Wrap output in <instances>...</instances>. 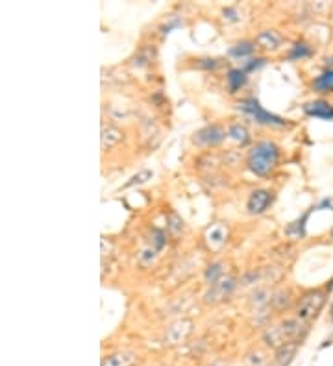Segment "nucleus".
Masks as SVG:
<instances>
[{"label": "nucleus", "instance_id": "5", "mask_svg": "<svg viewBox=\"0 0 333 366\" xmlns=\"http://www.w3.org/2000/svg\"><path fill=\"white\" fill-rule=\"evenodd\" d=\"M193 333V322L187 320V318H182V320H176L167 328L165 331V344L169 346H176V344H182V342L187 341V337Z\"/></svg>", "mask_w": 333, "mask_h": 366}, {"label": "nucleus", "instance_id": "20", "mask_svg": "<svg viewBox=\"0 0 333 366\" xmlns=\"http://www.w3.org/2000/svg\"><path fill=\"white\" fill-rule=\"evenodd\" d=\"M222 278V263H213L208 270H206V281L209 285L217 283Z\"/></svg>", "mask_w": 333, "mask_h": 366}, {"label": "nucleus", "instance_id": "24", "mask_svg": "<svg viewBox=\"0 0 333 366\" xmlns=\"http://www.w3.org/2000/svg\"><path fill=\"white\" fill-rule=\"evenodd\" d=\"M169 228L174 233H180L184 230V220L176 215V213H170L169 215Z\"/></svg>", "mask_w": 333, "mask_h": 366}, {"label": "nucleus", "instance_id": "12", "mask_svg": "<svg viewBox=\"0 0 333 366\" xmlns=\"http://www.w3.org/2000/svg\"><path fill=\"white\" fill-rule=\"evenodd\" d=\"M226 237L228 230L222 226V224H213L208 232H206V241H208V244L211 246V248H215V250H218V248L226 242Z\"/></svg>", "mask_w": 333, "mask_h": 366}, {"label": "nucleus", "instance_id": "4", "mask_svg": "<svg viewBox=\"0 0 333 366\" xmlns=\"http://www.w3.org/2000/svg\"><path fill=\"white\" fill-rule=\"evenodd\" d=\"M239 107H241L245 113H248V115L254 117V119H256L257 122H261V124H274V126L285 124L284 119H280V117L272 115V113H269V111L263 110V107L259 106V102L254 100V98H248V100L241 102Z\"/></svg>", "mask_w": 333, "mask_h": 366}, {"label": "nucleus", "instance_id": "22", "mask_svg": "<svg viewBox=\"0 0 333 366\" xmlns=\"http://www.w3.org/2000/svg\"><path fill=\"white\" fill-rule=\"evenodd\" d=\"M152 178V172L150 170H141L139 174H136V176H132V179L128 183H126L124 187H134V185H139V183H145L146 179Z\"/></svg>", "mask_w": 333, "mask_h": 366}, {"label": "nucleus", "instance_id": "11", "mask_svg": "<svg viewBox=\"0 0 333 366\" xmlns=\"http://www.w3.org/2000/svg\"><path fill=\"white\" fill-rule=\"evenodd\" d=\"M305 113L317 117V119H322V121H332L333 119V107L324 100H315L305 104Z\"/></svg>", "mask_w": 333, "mask_h": 366}, {"label": "nucleus", "instance_id": "13", "mask_svg": "<svg viewBox=\"0 0 333 366\" xmlns=\"http://www.w3.org/2000/svg\"><path fill=\"white\" fill-rule=\"evenodd\" d=\"M257 45L263 47L267 50H276L281 45V35L274 30H263L259 35H257Z\"/></svg>", "mask_w": 333, "mask_h": 366}, {"label": "nucleus", "instance_id": "2", "mask_svg": "<svg viewBox=\"0 0 333 366\" xmlns=\"http://www.w3.org/2000/svg\"><path fill=\"white\" fill-rule=\"evenodd\" d=\"M278 146L274 143H269V141H263V143H257L254 148L250 150V155H248V167L254 174L257 176H267V174L274 170L276 163H278Z\"/></svg>", "mask_w": 333, "mask_h": 366}, {"label": "nucleus", "instance_id": "15", "mask_svg": "<svg viewBox=\"0 0 333 366\" xmlns=\"http://www.w3.org/2000/svg\"><path fill=\"white\" fill-rule=\"evenodd\" d=\"M247 83V73L241 71V69H232L228 73V85H230V91L235 93L237 89H241L243 85Z\"/></svg>", "mask_w": 333, "mask_h": 366}, {"label": "nucleus", "instance_id": "16", "mask_svg": "<svg viewBox=\"0 0 333 366\" xmlns=\"http://www.w3.org/2000/svg\"><path fill=\"white\" fill-rule=\"evenodd\" d=\"M313 89L319 93H332L333 91V69L315 80Z\"/></svg>", "mask_w": 333, "mask_h": 366}, {"label": "nucleus", "instance_id": "25", "mask_svg": "<svg viewBox=\"0 0 333 366\" xmlns=\"http://www.w3.org/2000/svg\"><path fill=\"white\" fill-rule=\"evenodd\" d=\"M152 248L154 250H161L165 246V235L163 232H160V230H152Z\"/></svg>", "mask_w": 333, "mask_h": 366}, {"label": "nucleus", "instance_id": "26", "mask_svg": "<svg viewBox=\"0 0 333 366\" xmlns=\"http://www.w3.org/2000/svg\"><path fill=\"white\" fill-rule=\"evenodd\" d=\"M269 300H271V293H269L267 289H261V290H257L256 294H254V302H256L257 305L267 304Z\"/></svg>", "mask_w": 333, "mask_h": 366}, {"label": "nucleus", "instance_id": "9", "mask_svg": "<svg viewBox=\"0 0 333 366\" xmlns=\"http://www.w3.org/2000/svg\"><path fill=\"white\" fill-rule=\"evenodd\" d=\"M300 342H287L284 346H280L274 353V361L278 366H289L295 361L296 353H298Z\"/></svg>", "mask_w": 333, "mask_h": 366}, {"label": "nucleus", "instance_id": "21", "mask_svg": "<svg viewBox=\"0 0 333 366\" xmlns=\"http://www.w3.org/2000/svg\"><path fill=\"white\" fill-rule=\"evenodd\" d=\"M309 56H311V49H309L308 45H304V43L295 45L289 54L291 59H304V58H309Z\"/></svg>", "mask_w": 333, "mask_h": 366}, {"label": "nucleus", "instance_id": "7", "mask_svg": "<svg viewBox=\"0 0 333 366\" xmlns=\"http://www.w3.org/2000/svg\"><path fill=\"white\" fill-rule=\"evenodd\" d=\"M233 287H235V280L232 276H226V278H221L217 283L211 285V289L206 293V302L208 304H217L221 300H224L228 294L232 293Z\"/></svg>", "mask_w": 333, "mask_h": 366}, {"label": "nucleus", "instance_id": "23", "mask_svg": "<svg viewBox=\"0 0 333 366\" xmlns=\"http://www.w3.org/2000/svg\"><path fill=\"white\" fill-rule=\"evenodd\" d=\"M156 256H158V250H154V248H145V250L139 254V261L145 266L152 265V263H154V259H156Z\"/></svg>", "mask_w": 333, "mask_h": 366}, {"label": "nucleus", "instance_id": "27", "mask_svg": "<svg viewBox=\"0 0 333 366\" xmlns=\"http://www.w3.org/2000/svg\"><path fill=\"white\" fill-rule=\"evenodd\" d=\"M263 63H265V59H263V58L250 59V63H245V67H243V71H245V73H250V71H254V69L261 67Z\"/></svg>", "mask_w": 333, "mask_h": 366}, {"label": "nucleus", "instance_id": "8", "mask_svg": "<svg viewBox=\"0 0 333 366\" xmlns=\"http://www.w3.org/2000/svg\"><path fill=\"white\" fill-rule=\"evenodd\" d=\"M271 202H272V194L269 193V191L259 189V191H254V193L250 194L247 208L248 211L254 213V215H259V213H263L267 208H269V203Z\"/></svg>", "mask_w": 333, "mask_h": 366}, {"label": "nucleus", "instance_id": "14", "mask_svg": "<svg viewBox=\"0 0 333 366\" xmlns=\"http://www.w3.org/2000/svg\"><path fill=\"white\" fill-rule=\"evenodd\" d=\"M122 141V131L115 126H104L102 128V148H111V146H115L117 143H121Z\"/></svg>", "mask_w": 333, "mask_h": 366}, {"label": "nucleus", "instance_id": "1", "mask_svg": "<svg viewBox=\"0 0 333 366\" xmlns=\"http://www.w3.org/2000/svg\"><path fill=\"white\" fill-rule=\"evenodd\" d=\"M308 333V324L302 322L300 318H287L278 326L267 329L263 333V342L267 346L278 350L280 346L287 344V342H300L302 337Z\"/></svg>", "mask_w": 333, "mask_h": 366}, {"label": "nucleus", "instance_id": "19", "mask_svg": "<svg viewBox=\"0 0 333 366\" xmlns=\"http://www.w3.org/2000/svg\"><path fill=\"white\" fill-rule=\"evenodd\" d=\"M245 362H247L248 366H265L267 353L261 352V350H252L247 355V359H245Z\"/></svg>", "mask_w": 333, "mask_h": 366}, {"label": "nucleus", "instance_id": "18", "mask_svg": "<svg viewBox=\"0 0 333 366\" xmlns=\"http://www.w3.org/2000/svg\"><path fill=\"white\" fill-rule=\"evenodd\" d=\"M254 43H250V41H243V43H237L235 47H233L232 50H230V56H233V58H245V56H250L252 52H254Z\"/></svg>", "mask_w": 333, "mask_h": 366}, {"label": "nucleus", "instance_id": "17", "mask_svg": "<svg viewBox=\"0 0 333 366\" xmlns=\"http://www.w3.org/2000/svg\"><path fill=\"white\" fill-rule=\"evenodd\" d=\"M228 135H230V137H232V139L235 141V143H241V145H247L248 139H250V137H248L247 128H245V126H241V124L230 126V130H228Z\"/></svg>", "mask_w": 333, "mask_h": 366}, {"label": "nucleus", "instance_id": "10", "mask_svg": "<svg viewBox=\"0 0 333 366\" xmlns=\"http://www.w3.org/2000/svg\"><path fill=\"white\" fill-rule=\"evenodd\" d=\"M137 362V355L134 352L122 350V352H115L111 355L104 357L100 366H134Z\"/></svg>", "mask_w": 333, "mask_h": 366}, {"label": "nucleus", "instance_id": "29", "mask_svg": "<svg viewBox=\"0 0 333 366\" xmlns=\"http://www.w3.org/2000/svg\"><path fill=\"white\" fill-rule=\"evenodd\" d=\"M332 313H333V311H332ZM332 318H333V314H332Z\"/></svg>", "mask_w": 333, "mask_h": 366}, {"label": "nucleus", "instance_id": "3", "mask_svg": "<svg viewBox=\"0 0 333 366\" xmlns=\"http://www.w3.org/2000/svg\"><path fill=\"white\" fill-rule=\"evenodd\" d=\"M324 304H326V294L322 290H311V293L304 294L300 300L298 307H296V318L309 324L313 318L319 317Z\"/></svg>", "mask_w": 333, "mask_h": 366}, {"label": "nucleus", "instance_id": "6", "mask_svg": "<svg viewBox=\"0 0 333 366\" xmlns=\"http://www.w3.org/2000/svg\"><path fill=\"white\" fill-rule=\"evenodd\" d=\"M224 139H226V130L217 124H211L202 128L200 131H197L193 137V143L198 146H211L218 145V143Z\"/></svg>", "mask_w": 333, "mask_h": 366}, {"label": "nucleus", "instance_id": "28", "mask_svg": "<svg viewBox=\"0 0 333 366\" xmlns=\"http://www.w3.org/2000/svg\"><path fill=\"white\" fill-rule=\"evenodd\" d=\"M209 366H226V365H224V362H222V361H215V362H211V365H209Z\"/></svg>", "mask_w": 333, "mask_h": 366}]
</instances>
